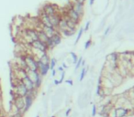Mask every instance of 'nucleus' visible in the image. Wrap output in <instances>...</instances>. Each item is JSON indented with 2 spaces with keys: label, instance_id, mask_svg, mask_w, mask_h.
I'll return each mask as SVG.
<instances>
[{
  "label": "nucleus",
  "instance_id": "nucleus-1",
  "mask_svg": "<svg viewBox=\"0 0 134 117\" xmlns=\"http://www.w3.org/2000/svg\"><path fill=\"white\" fill-rule=\"evenodd\" d=\"M13 96L25 97L28 94L29 91L25 85L18 80H16L15 83H13Z\"/></svg>",
  "mask_w": 134,
  "mask_h": 117
},
{
  "label": "nucleus",
  "instance_id": "nucleus-2",
  "mask_svg": "<svg viewBox=\"0 0 134 117\" xmlns=\"http://www.w3.org/2000/svg\"><path fill=\"white\" fill-rule=\"evenodd\" d=\"M23 57H24L26 65H27V69L31 70V71H37V69H38L37 58L32 53L23 54Z\"/></svg>",
  "mask_w": 134,
  "mask_h": 117
},
{
  "label": "nucleus",
  "instance_id": "nucleus-3",
  "mask_svg": "<svg viewBox=\"0 0 134 117\" xmlns=\"http://www.w3.org/2000/svg\"><path fill=\"white\" fill-rule=\"evenodd\" d=\"M23 31H24V38H27V41L29 44H31L32 41L38 40V30L36 28H23Z\"/></svg>",
  "mask_w": 134,
  "mask_h": 117
},
{
  "label": "nucleus",
  "instance_id": "nucleus-4",
  "mask_svg": "<svg viewBox=\"0 0 134 117\" xmlns=\"http://www.w3.org/2000/svg\"><path fill=\"white\" fill-rule=\"evenodd\" d=\"M37 92H38V90L31 91L24 97V101H25V109H24V112H28L29 110L31 109V107L32 106L33 102H34V100L36 99V96H37Z\"/></svg>",
  "mask_w": 134,
  "mask_h": 117
},
{
  "label": "nucleus",
  "instance_id": "nucleus-5",
  "mask_svg": "<svg viewBox=\"0 0 134 117\" xmlns=\"http://www.w3.org/2000/svg\"><path fill=\"white\" fill-rule=\"evenodd\" d=\"M41 11L43 14L51 17V16L54 15V14L59 12V8L57 7V5H55V4H52V3H45L42 6Z\"/></svg>",
  "mask_w": 134,
  "mask_h": 117
},
{
  "label": "nucleus",
  "instance_id": "nucleus-6",
  "mask_svg": "<svg viewBox=\"0 0 134 117\" xmlns=\"http://www.w3.org/2000/svg\"><path fill=\"white\" fill-rule=\"evenodd\" d=\"M12 105L18 110V112L21 113H25L24 109H25V101H24V97H18V96H13L12 99Z\"/></svg>",
  "mask_w": 134,
  "mask_h": 117
},
{
  "label": "nucleus",
  "instance_id": "nucleus-7",
  "mask_svg": "<svg viewBox=\"0 0 134 117\" xmlns=\"http://www.w3.org/2000/svg\"><path fill=\"white\" fill-rule=\"evenodd\" d=\"M63 17H66V18H70V19H72L73 21L76 22L77 24L80 23L81 20H82L81 16L79 15L78 13H76L75 11L73 10V8H69L68 9L65 11V15H63Z\"/></svg>",
  "mask_w": 134,
  "mask_h": 117
},
{
  "label": "nucleus",
  "instance_id": "nucleus-8",
  "mask_svg": "<svg viewBox=\"0 0 134 117\" xmlns=\"http://www.w3.org/2000/svg\"><path fill=\"white\" fill-rule=\"evenodd\" d=\"M129 110L127 109L126 107L119 106L117 107L113 110V117H126L129 114Z\"/></svg>",
  "mask_w": 134,
  "mask_h": 117
},
{
  "label": "nucleus",
  "instance_id": "nucleus-9",
  "mask_svg": "<svg viewBox=\"0 0 134 117\" xmlns=\"http://www.w3.org/2000/svg\"><path fill=\"white\" fill-rule=\"evenodd\" d=\"M70 8H73V10L75 11L76 13H78L79 15L83 18L84 13H85V5L80 4V3H77V2H75V1H72L71 7H70Z\"/></svg>",
  "mask_w": 134,
  "mask_h": 117
},
{
  "label": "nucleus",
  "instance_id": "nucleus-10",
  "mask_svg": "<svg viewBox=\"0 0 134 117\" xmlns=\"http://www.w3.org/2000/svg\"><path fill=\"white\" fill-rule=\"evenodd\" d=\"M37 62H38V69H37V71L42 77H45L48 74L49 71H51L50 70V64H41L38 61H37Z\"/></svg>",
  "mask_w": 134,
  "mask_h": 117
},
{
  "label": "nucleus",
  "instance_id": "nucleus-11",
  "mask_svg": "<svg viewBox=\"0 0 134 117\" xmlns=\"http://www.w3.org/2000/svg\"><path fill=\"white\" fill-rule=\"evenodd\" d=\"M61 18H62V14H60L59 12L50 17V21H51V26H52L53 28H55L56 29H57V27H58V24L60 22Z\"/></svg>",
  "mask_w": 134,
  "mask_h": 117
},
{
  "label": "nucleus",
  "instance_id": "nucleus-12",
  "mask_svg": "<svg viewBox=\"0 0 134 117\" xmlns=\"http://www.w3.org/2000/svg\"><path fill=\"white\" fill-rule=\"evenodd\" d=\"M20 82H22L24 85H25V87L27 88V89H28L29 92H31V91H34V90H37L35 88V85H34V83L31 82V80L29 79L28 77L23 78L22 80H20Z\"/></svg>",
  "mask_w": 134,
  "mask_h": 117
},
{
  "label": "nucleus",
  "instance_id": "nucleus-13",
  "mask_svg": "<svg viewBox=\"0 0 134 117\" xmlns=\"http://www.w3.org/2000/svg\"><path fill=\"white\" fill-rule=\"evenodd\" d=\"M41 29H42V31L45 33V35L47 36L48 38H51V37L58 31L55 28H53V27H42Z\"/></svg>",
  "mask_w": 134,
  "mask_h": 117
},
{
  "label": "nucleus",
  "instance_id": "nucleus-14",
  "mask_svg": "<svg viewBox=\"0 0 134 117\" xmlns=\"http://www.w3.org/2000/svg\"><path fill=\"white\" fill-rule=\"evenodd\" d=\"M37 61L41 64H50L51 57H50V55H49L48 52H46V53L41 54V56L37 59Z\"/></svg>",
  "mask_w": 134,
  "mask_h": 117
},
{
  "label": "nucleus",
  "instance_id": "nucleus-15",
  "mask_svg": "<svg viewBox=\"0 0 134 117\" xmlns=\"http://www.w3.org/2000/svg\"><path fill=\"white\" fill-rule=\"evenodd\" d=\"M51 40H52L53 44H54V46H58V45H60L62 42V39H63V36L61 35V33L59 32V31H57L54 35L51 37Z\"/></svg>",
  "mask_w": 134,
  "mask_h": 117
},
{
  "label": "nucleus",
  "instance_id": "nucleus-16",
  "mask_svg": "<svg viewBox=\"0 0 134 117\" xmlns=\"http://www.w3.org/2000/svg\"><path fill=\"white\" fill-rule=\"evenodd\" d=\"M67 28V22H66V18L62 16L61 19H60V22L58 24V27H57V30L59 32H62L63 30L66 29Z\"/></svg>",
  "mask_w": 134,
  "mask_h": 117
},
{
  "label": "nucleus",
  "instance_id": "nucleus-17",
  "mask_svg": "<svg viewBox=\"0 0 134 117\" xmlns=\"http://www.w3.org/2000/svg\"><path fill=\"white\" fill-rule=\"evenodd\" d=\"M38 30V39L40 41H41V42H44V43H46L47 42V40H48V37L45 35V33L42 31V29H37Z\"/></svg>",
  "mask_w": 134,
  "mask_h": 117
},
{
  "label": "nucleus",
  "instance_id": "nucleus-18",
  "mask_svg": "<svg viewBox=\"0 0 134 117\" xmlns=\"http://www.w3.org/2000/svg\"><path fill=\"white\" fill-rule=\"evenodd\" d=\"M76 30L75 29H70V28H66V29H64V30H63L62 32H60L61 33L62 36H63V37H72V36H73L74 34H75Z\"/></svg>",
  "mask_w": 134,
  "mask_h": 117
},
{
  "label": "nucleus",
  "instance_id": "nucleus-19",
  "mask_svg": "<svg viewBox=\"0 0 134 117\" xmlns=\"http://www.w3.org/2000/svg\"><path fill=\"white\" fill-rule=\"evenodd\" d=\"M84 32H85V31H84V28H79L78 33H77V36H76L75 41H74V45H76V44L79 42V40L81 39V38H82V36H83Z\"/></svg>",
  "mask_w": 134,
  "mask_h": 117
},
{
  "label": "nucleus",
  "instance_id": "nucleus-20",
  "mask_svg": "<svg viewBox=\"0 0 134 117\" xmlns=\"http://www.w3.org/2000/svg\"><path fill=\"white\" fill-rule=\"evenodd\" d=\"M70 56H71L72 61H73V64L75 65L76 62H77V61H78L79 57L77 56V54H76L75 52H73V51H71V52H70Z\"/></svg>",
  "mask_w": 134,
  "mask_h": 117
},
{
  "label": "nucleus",
  "instance_id": "nucleus-21",
  "mask_svg": "<svg viewBox=\"0 0 134 117\" xmlns=\"http://www.w3.org/2000/svg\"><path fill=\"white\" fill-rule=\"evenodd\" d=\"M86 73H87V69L86 68H82V71H81V73H80V77H79V81L82 82L84 79H85V77H86Z\"/></svg>",
  "mask_w": 134,
  "mask_h": 117
},
{
  "label": "nucleus",
  "instance_id": "nucleus-22",
  "mask_svg": "<svg viewBox=\"0 0 134 117\" xmlns=\"http://www.w3.org/2000/svg\"><path fill=\"white\" fill-rule=\"evenodd\" d=\"M56 64H57V59L51 58V61H50V70L55 69Z\"/></svg>",
  "mask_w": 134,
  "mask_h": 117
},
{
  "label": "nucleus",
  "instance_id": "nucleus-23",
  "mask_svg": "<svg viewBox=\"0 0 134 117\" xmlns=\"http://www.w3.org/2000/svg\"><path fill=\"white\" fill-rule=\"evenodd\" d=\"M82 61H83V57H79L78 61H77V62H76V64H75V67H74V70H75V71H77V70L81 67Z\"/></svg>",
  "mask_w": 134,
  "mask_h": 117
},
{
  "label": "nucleus",
  "instance_id": "nucleus-24",
  "mask_svg": "<svg viewBox=\"0 0 134 117\" xmlns=\"http://www.w3.org/2000/svg\"><path fill=\"white\" fill-rule=\"evenodd\" d=\"M92 44H93V41H92L91 38L87 39V40L86 41V43H85V49H88V48L92 46Z\"/></svg>",
  "mask_w": 134,
  "mask_h": 117
},
{
  "label": "nucleus",
  "instance_id": "nucleus-25",
  "mask_svg": "<svg viewBox=\"0 0 134 117\" xmlns=\"http://www.w3.org/2000/svg\"><path fill=\"white\" fill-rule=\"evenodd\" d=\"M97 113V108H96V105L94 104L93 107H92V116L95 117Z\"/></svg>",
  "mask_w": 134,
  "mask_h": 117
},
{
  "label": "nucleus",
  "instance_id": "nucleus-26",
  "mask_svg": "<svg viewBox=\"0 0 134 117\" xmlns=\"http://www.w3.org/2000/svg\"><path fill=\"white\" fill-rule=\"evenodd\" d=\"M64 78H65V70L61 72V78H60V80H59L60 84L63 83V81H64Z\"/></svg>",
  "mask_w": 134,
  "mask_h": 117
},
{
  "label": "nucleus",
  "instance_id": "nucleus-27",
  "mask_svg": "<svg viewBox=\"0 0 134 117\" xmlns=\"http://www.w3.org/2000/svg\"><path fill=\"white\" fill-rule=\"evenodd\" d=\"M110 30H111V27H108V28H106V30H105V32H104V38H106V36L109 35Z\"/></svg>",
  "mask_w": 134,
  "mask_h": 117
},
{
  "label": "nucleus",
  "instance_id": "nucleus-28",
  "mask_svg": "<svg viewBox=\"0 0 134 117\" xmlns=\"http://www.w3.org/2000/svg\"><path fill=\"white\" fill-rule=\"evenodd\" d=\"M90 24H91V22H90V21H87V22H86V26H85V28H84V31H87L89 29V27H90Z\"/></svg>",
  "mask_w": 134,
  "mask_h": 117
},
{
  "label": "nucleus",
  "instance_id": "nucleus-29",
  "mask_svg": "<svg viewBox=\"0 0 134 117\" xmlns=\"http://www.w3.org/2000/svg\"><path fill=\"white\" fill-rule=\"evenodd\" d=\"M64 82H65V83L69 84V85H70V86H73V80H72V79L65 80V81H64Z\"/></svg>",
  "mask_w": 134,
  "mask_h": 117
},
{
  "label": "nucleus",
  "instance_id": "nucleus-30",
  "mask_svg": "<svg viewBox=\"0 0 134 117\" xmlns=\"http://www.w3.org/2000/svg\"><path fill=\"white\" fill-rule=\"evenodd\" d=\"M51 76L55 77L56 76V73H57V70L53 69V70H51Z\"/></svg>",
  "mask_w": 134,
  "mask_h": 117
},
{
  "label": "nucleus",
  "instance_id": "nucleus-31",
  "mask_svg": "<svg viewBox=\"0 0 134 117\" xmlns=\"http://www.w3.org/2000/svg\"><path fill=\"white\" fill-rule=\"evenodd\" d=\"M71 111H72L71 108H68V109H67V111L65 112V116H66V117H68V116H69V114H70Z\"/></svg>",
  "mask_w": 134,
  "mask_h": 117
},
{
  "label": "nucleus",
  "instance_id": "nucleus-32",
  "mask_svg": "<svg viewBox=\"0 0 134 117\" xmlns=\"http://www.w3.org/2000/svg\"><path fill=\"white\" fill-rule=\"evenodd\" d=\"M73 1H75V2L83 4V5H85V3H86V0H73Z\"/></svg>",
  "mask_w": 134,
  "mask_h": 117
},
{
  "label": "nucleus",
  "instance_id": "nucleus-33",
  "mask_svg": "<svg viewBox=\"0 0 134 117\" xmlns=\"http://www.w3.org/2000/svg\"><path fill=\"white\" fill-rule=\"evenodd\" d=\"M62 67L63 68V70H66L68 68V65H66L65 62H63V63H62Z\"/></svg>",
  "mask_w": 134,
  "mask_h": 117
},
{
  "label": "nucleus",
  "instance_id": "nucleus-34",
  "mask_svg": "<svg viewBox=\"0 0 134 117\" xmlns=\"http://www.w3.org/2000/svg\"><path fill=\"white\" fill-rule=\"evenodd\" d=\"M53 83H54V85H60V82H59V80H57V79H55L54 81H53Z\"/></svg>",
  "mask_w": 134,
  "mask_h": 117
},
{
  "label": "nucleus",
  "instance_id": "nucleus-35",
  "mask_svg": "<svg viewBox=\"0 0 134 117\" xmlns=\"http://www.w3.org/2000/svg\"><path fill=\"white\" fill-rule=\"evenodd\" d=\"M57 71H60V72H62V71H63L64 70H63V68L62 66H59V67H58V70H57Z\"/></svg>",
  "mask_w": 134,
  "mask_h": 117
},
{
  "label": "nucleus",
  "instance_id": "nucleus-36",
  "mask_svg": "<svg viewBox=\"0 0 134 117\" xmlns=\"http://www.w3.org/2000/svg\"><path fill=\"white\" fill-rule=\"evenodd\" d=\"M94 2H95V0H89V6H93L94 5Z\"/></svg>",
  "mask_w": 134,
  "mask_h": 117
},
{
  "label": "nucleus",
  "instance_id": "nucleus-37",
  "mask_svg": "<svg viewBox=\"0 0 134 117\" xmlns=\"http://www.w3.org/2000/svg\"><path fill=\"white\" fill-rule=\"evenodd\" d=\"M85 64H86V61H84V60H83V61H82V64H81V67H83V68H84V66H85Z\"/></svg>",
  "mask_w": 134,
  "mask_h": 117
},
{
  "label": "nucleus",
  "instance_id": "nucleus-38",
  "mask_svg": "<svg viewBox=\"0 0 134 117\" xmlns=\"http://www.w3.org/2000/svg\"><path fill=\"white\" fill-rule=\"evenodd\" d=\"M51 117H56V116H55V115H52V116H51Z\"/></svg>",
  "mask_w": 134,
  "mask_h": 117
},
{
  "label": "nucleus",
  "instance_id": "nucleus-39",
  "mask_svg": "<svg viewBox=\"0 0 134 117\" xmlns=\"http://www.w3.org/2000/svg\"><path fill=\"white\" fill-rule=\"evenodd\" d=\"M36 117H40V115H37V116H36Z\"/></svg>",
  "mask_w": 134,
  "mask_h": 117
},
{
  "label": "nucleus",
  "instance_id": "nucleus-40",
  "mask_svg": "<svg viewBox=\"0 0 134 117\" xmlns=\"http://www.w3.org/2000/svg\"><path fill=\"white\" fill-rule=\"evenodd\" d=\"M0 117H3V116H1V115H0Z\"/></svg>",
  "mask_w": 134,
  "mask_h": 117
}]
</instances>
